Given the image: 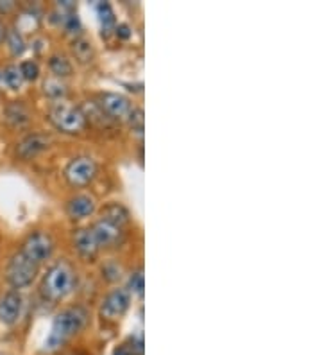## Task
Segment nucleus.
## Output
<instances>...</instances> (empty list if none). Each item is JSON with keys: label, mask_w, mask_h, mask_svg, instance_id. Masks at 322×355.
Returning a JSON list of instances; mask_svg holds the SVG:
<instances>
[{"label": "nucleus", "mask_w": 322, "mask_h": 355, "mask_svg": "<svg viewBox=\"0 0 322 355\" xmlns=\"http://www.w3.org/2000/svg\"><path fill=\"white\" fill-rule=\"evenodd\" d=\"M51 146V139L43 133H30L17 144V156L20 160L27 162L47 151Z\"/></svg>", "instance_id": "nucleus-10"}, {"label": "nucleus", "mask_w": 322, "mask_h": 355, "mask_svg": "<svg viewBox=\"0 0 322 355\" xmlns=\"http://www.w3.org/2000/svg\"><path fill=\"white\" fill-rule=\"evenodd\" d=\"M102 217L104 219H107V221H111L115 223V225L122 226V228L129 223V212L118 203L107 205V207L102 210Z\"/></svg>", "instance_id": "nucleus-17"}, {"label": "nucleus", "mask_w": 322, "mask_h": 355, "mask_svg": "<svg viewBox=\"0 0 322 355\" xmlns=\"http://www.w3.org/2000/svg\"><path fill=\"white\" fill-rule=\"evenodd\" d=\"M125 121L129 122V126L133 128L136 133H142L143 131V110L142 108H133L129 112L127 119Z\"/></svg>", "instance_id": "nucleus-24"}, {"label": "nucleus", "mask_w": 322, "mask_h": 355, "mask_svg": "<svg viewBox=\"0 0 322 355\" xmlns=\"http://www.w3.org/2000/svg\"><path fill=\"white\" fill-rule=\"evenodd\" d=\"M69 355H79V354H69Z\"/></svg>", "instance_id": "nucleus-29"}, {"label": "nucleus", "mask_w": 322, "mask_h": 355, "mask_svg": "<svg viewBox=\"0 0 322 355\" xmlns=\"http://www.w3.org/2000/svg\"><path fill=\"white\" fill-rule=\"evenodd\" d=\"M27 259H30L35 264L42 266L43 262H47L54 252V241L45 232H33L29 237L24 241L20 250Z\"/></svg>", "instance_id": "nucleus-6"}, {"label": "nucleus", "mask_w": 322, "mask_h": 355, "mask_svg": "<svg viewBox=\"0 0 322 355\" xmlns=\"http://www.w3.org/2000/svg\"><path fill=\"white\" fill-rule=\"evenodd\" d=\"M113 355H143V343L140 339H129L116 348Z\"/></svg>", "instance_id": "nucleus-21"}, {"label": "nucleus", "mask_w": 322, "mask_h": 355, "mask_svg": "<svg viewBox=\"0 0 322 355\" xmlns=\"http://www.w3.org/2000/svg\"><path fill=\"white\" fill-rule=\"evenodd\" d=\"M15 8H17V4H15L13 0H0V13L2 15L11 13Z\"/></svg>", "instance_id": "nucleus-27"}, {"label": "nucleus", "mask_w": 322, "mask_h": 355, "mask_svg": "<svg viewBox=\"0 0 322 355\" xmlns=\"http://www.w3.org/2000/svg\"><path fill=\"white\" fill-rule=\"evenodd\" d=\"M95 208H97V203H95L93 196L90 194H75L66 203V212L75 221L90 217L95 212Z\"/></svg>", "instance_id": "nucleus-12"}, {"label": "nucleus", "mask_w": 322, "mask_h": 355, "mask_svg": "<svg viewBox=\"0 0 322 355\" xmlns=\"http://www.w3.org/2000/svg\"><path fill=\"white\" fill-rule=\"evenodd\" d=\"M97 15H99L100 27H102V36L107 38L116 27L115 11H113L111 4H109V2H99V4H97Z\"/></svg>", "instance_id": "nucleus-15"}, {"label": "nucleus", "mask_w": 322, "mask_h": 355, "mask_svg": "<svg viewBox=\"0 0 322 355\" xmlns=\"http://www.w3.org/2000/svg\"><path fill=\"white\" fill-rule=\"evenodd\" d=\"M45 94L52 99H60L66 94V87L63 85V81L57 78H51L45 81Z\"/></svg>", "instance_id": "nucleus-22"}, {"label": "nucleus", "mask_w": 322, "mask_h": 355, "mask_svg": "<svg viewBox=\"0 0 322 355\" xmlns=\"http://www.w3.org/2000/svg\"><path fill=\"white\" fill-rule=\"evenodd\" d=\"M2 78H4L6 85H8L11 90H18V88L21 87V83H24V78H21L18 65L6 67L4 72H2Z\"/></svg>", "instance_id": "nucleus-20"}, {"label": "nucleus", "mask_w": 322, "mask_h": 355, "mask_svg": "<svg viewBox=\"0 0 322 355\" xmlns=\"http://www.w3.org/2000/svg\"><path fill=\"white\" fill-rule=\"evenodd\" d=\"M48 121L57 131L66 135H78L86 128L84 112L70 103L54 104L48 112Z\"/></svg>", "instance_id": "nucleus-3"}, {"label": "nucleus", "mask_w": 322, "mask_h": 355, "mask_svg": "<svg viewBox=\"0 0 322 355\" xmlns=\"http://www.w3.org/2000/svg\"><path fill=\"white\" fill-rule=\"evenodd\" d=\"M6 121L13 128H26L30 122V112L21 101H13L6 106Z\"/></svg>", "instance_id": "nucleus-14"}, {"label": "nucleus", "mask_w": 322, "mask_h": 355, "mask_svg": "<svg viewBox=\"0 0 322 355\" xmlns=\"http://www.w3.org/2000/svg\"><path fill=\"white\" fill-rule=\"evenodd\" d=\"M38 264L27 259L21 252H17L9 259L8 269H6V278H8L9 286L13 287L15 291H18L24 289V287H29L35 282V278L38 277Z\"/></svg>", "instance_id": "nucleus-4"}, {"label": "nucleus", "mask_w": 322, "mask_h": 355, "mask_svg": "<svg viewBox=\"0 0 322 355\" xmlns=\"http://www.w3.org/2000/svg\"><path fill=\"white\" fill-rule=\"evenodd\" d=\"M21 311H24V298L18 291H8L0 298V321L4 325H15L20 320Z\"/></svg>", "instance_id": "nucleus-11"}, {"label": "nucleus", "mask_w": 322, "mask_h": 355, "mask_svg": "<svg viewBox=\"0 0 322 355\" xmlns=\"http://www.w3.org/2000/svg\"><path fill=\"white\" fill-rule=\"evenodd\" d=\"M75 286V271L66 260H60L42 280V295L51 302H61L73 291Z\"/></svg>", "instance_id": "nucleus-2"}, {"label": "nucleus", "mask_w": 322, "mask_h": 355, "mask_svg": "<svg viewBox=\"0 0 322 355\" xmlns=\"http://www.w3.org/2000/svg\"><path fill=\"white\" fill-rule=\"evenodd\" d=\"M97 164L90 156H78L73 160L69 162V165L64 167V178L75 189H82V187L90 185L97 178Z\"/></svg>", "instance_id": "nucleus-5"}, {"label": "nucleus", "mask_w": 322, "mask_h": 355, "mask_svg": "<svg viewBox=\"0 0 322 355\" xmlns=\"http://www.w3.org/2000/svg\"><path fill=\"white\" fill-rule=\"evenodd\" d=\"M48 69L54 74V78L57 79L69 78L72 74V63L63 54H54V56H51V60H48Z\"/></svg>", "instance_id": "nucleus-16"}, {"label": "nucleus", "mask_w": 322, "mask_h": 355, "mask_svg": "<svg viewBox=\"0 0 322 355\" xmlns=\"http://www.w3.org/2000/svg\"><path fill=\"white\" fill-rule=\"evenodd\" d=\"M20 74L26 81H36L39 78V67L36 61H21L20 63Z\"/></svg>", "instance_id": "nucleus-23"}, {"label": "nucleus", "mask_w": 322, "mask_h": 355, "mask_svg": "<svg viewBox=\"0 0 322 355\" xmlns=\"http://www.w3.org/2000/svg\"><path fill=\"white\" fill-rule=\"evenodd\" d=\"M6 42H8V47L13 56H20V54H24V51H26V42H24V36H21L17 29L8 31V35H6Z\"/></svg>", "instance_id": "nucleus-19"}, {"label": "nucleus", "mask_w": 322, "mask_h": 355, "mask_svg": "<svg viewBox=\"0 0 322 355\" xmlns=\"http://www.w3.org/2000/svg\"><path fill=\"white\" fill-rule=\"evenodd\" d=\"M72 52L79 63H90L93 60V47H91L90 40L75 38L72 45Z\"/></svg>", "instance_id": "nucleus-18"}, {"label": "nucleus", "mask_w": 322, "mask_h": 355, "mask_svg": "<svg viewBox=\"0 0 322 355\" xmlns=\"http://www.w3.org/2000/svg\"><path fill=\"white\" fill-rule=\"evenodd\" d=\"M131 304V296L129 291L124 287H116V289L109 291L106 298L100 304V318L106 321H116L125 314Z\"/></svg>", "instance_id": "nucleus-7"}, {"label": "nucleus", "mask_w": 322, "mask_h": 355, "mask_svg": "<svg viewBox=\"0 0 322 355\" xmlns=\"http://www.w3.org/2000/svg\"><path fill=\"white\" fill-rule=\"evenodd\" d=\"M73 248L78 250L79 255L88 260L95 259L100 250L90 228H81L73 234Z\"/></svg>", "instance_id": "nucleus-13"}, {"label": "nucleus", "mask_w": 322, "mask_h": 355, "mask_svg": "<svg viewBox=\"0 0 322 355\" xmlns=\"http://www.w3.org/2000/svg\"><path fill=\"white\" fill-rule=\"evenodd\" d=\"M95 104L111 121H125L129 112L133 110L127 97L122 96V94H113V92H104V94H100L99 103Z\"/></svg>", "instance_id": "nucleus-8"}, {"label": "nucleus", "mask_w": 322, "mask_h": 355, "mask_svg": "<svg viewBox=\"0 0 322 355\" xmlns=\"http://www.w3.org/2000/svg\"><path fill=\"white\" fill-rule=\"evenodd\" d=\"M129 287L133 291L134 295L142 296L143 295V273L142 271H136L133 273V277L129 278Z\"/></svg>", "instance_id": "nucleus-25"}, {"label": "nucleus", "mask_w": 322, "mask_h": 355, "mask_svg": "<svg viewBox=\"0 0 322 355\" xmlns=\"http://www.w3.org/2000/svg\"><path fill=\"white\" fill-rule=\"evenodd\" d=\"M88 323V311L81 305L66 307L57 312L54 321H52L51 334L47 336L45 348L48 352H54L70 341L73 336H78Z\"/></svg>", "instance_id": "nucleus-1"}, {"label": "nucleus", "mask_w": 322, "mask_h": 355, "mask_svg": "<svg viewBox=\"0 0 322 355\" xmlns=\"http://www.w3.org/2000/svg\"><path fill=\"white\" fill-rule=\"evenodd\" d=\"M91 234H93L95 241L99 244V248H113L116 244H120L122 237H124V228L115 223L107 221L104 217L97 219L91 225Z\"/></svg>", "instance_id": "nucleus-9"}, {"label": "nucleus", "mask_w": 322, "mask_h": 355, "mask_svg": "<svg viewBox=\"0 0 322 355\" xmlns=\"http://www.w3.org/2000/svg\"><path fill=\"white\" fill-rule=\"evenodd\" d=\"M6 35H8V29L4 27V24L0 22V44L6 40Z\"/></svg>", "instance_id": "nucleus-28"}, {"label": "nucleus", "mask_w": 322, "mask_h": 355, "mask_svg": "<svg viewBox=\"0 0 322 355\" xmlns=\"http://www.w3.org/2000/svg\"><path fill=\"white\" fill-rule=\"evenodd\" d=\"M115 35L120 40H127L129 36H131V27H129L127 24H118V26L115 27Z\"/></svg>", "instance_id": "nucleus-26"}]
</instances>
